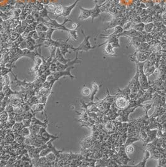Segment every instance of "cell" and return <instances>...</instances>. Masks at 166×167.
<instances>
[{
    "mask_svg": "<svg viewBox=\"0 0 166 167\" xmlns=\"http://www.w3.org/2000/svg\"><path fill=\"white\" fill-rule=\"evenodd\" d=\"M55 31H56V29L53 28H49V29L46 32V39H52V33Z\"/></svg>",
    "mask_w": 166,
    "mask_h": 167,
    "instance_id": "cell-39",
    "label": "cell"
},
{
    "mask_svg": "<svg viewBox=\"0 0 166 167\" xmlns=\"http://www.w3.org/2000/svg\"><path fill=\"white\" fill-rule=\"evenodd\" d=\"M49 69L52 73H55L57 71V65H56V62L54 61H52V63L51 64V66L49 67Z\"/></svg>",
    "mask_w": 166,
    "mask_h": 167,
    "instance_id": "cell-44",
    "label": "cell"
},
{
    "mask_svg": "<svg viewBox=\"0 0 166 167\" xmlns=\"http://www.w3.org/2000/svg\"><path fill=\"white\" fill-rule=\"evenodd\" d=\"M79 9H80V14L78 17V19L80 20H85L90 18L91 15V9H84L81 6H79Z\"/></svg>",
    "mask_w": 166,
    "mask_h": 167,
    "instance_id": "cell-12",
    "label": "cell"
},
{
    "mask_svg": "<svg viewBox=\"0 0 166 167\" xmlns=\"http://www.w3.org/2000/svg\"><path fill=\"white\" fill-rule=\"evenodd\" d=\"M47 127H41L40 130H39V133H38V135H40L41 137H42V138L43 139V140L45 143H46L47 141H49L50 140H52V139L56 140L59 138L58 136L53 135L49 134V133L46 130Z\"/></svg>",
    "mask_w": 166,
    "mask_h": 167,
    "instance_id": "cell-7",
    "label": "cell"
},
{
    "mask_svg": "<svg viewBox=\"0 0 166 167\" xmlns=\"http://www.w3.org/2000/svg\"><path fill=\"white\" fill-rule=\"evenodd\" d=\"M149 158H151V153H150V151L146 149L144 150V157L143 158V160L142 162L139 163L137 165H134V166L137 167H145L146 162H147V160Z\"/></svg>",
    "mask_w": 166,
    "mask_h": 167,
    "instance_id": "cell-16",
    "label": "cell"
},
{
    "mask_svg": "<svg viewBox=\"0 0 166 167\" xmlns=\"http://www.w3.org/2000/svg\"><path fill=\"white\" fill-rule=\"evenodd\" d=\"M73 69H74V66H72V67H68V69H66V70H61V71H56V72H55V73H52V75H53L54 79H56L57 81L60 78H61V77H65V76H69V77H70L72 79H73L76 78V77H74V76H73L72 74L71 73V70Z\"/></svg>",
    "mask_w": 166,
    "mask_h": 167,
    "instance_id": "cell-6",
    "label": "cell"
},
{
    "mask_svg": "<svg viewBox=\"0 0 166 167\" xmlns=\"http://www.w3.org/2000/svg\"><path fill=\"white\" fill-rule=\"evenodd\" d=\"M153 28H154V24L152 22H149L145 25L144 31L147 32H151L153 30Z\"/></svg>",
    "mask_w": 166,
    "mask_h": 167,
    "instance_id": "cell-38",
    "label": "cell"
},
{
    "mask_svg": "<svg viewBox=\"0 0 166 167\" xmlns=\"http://www.w3.org/2000/svg\"><path fill=\"white\" fill-rule=\"evenodd\" d=\"M15 31L16 32H18V34H22L23 33V32L25 31V29H23V28H22V26H21V24L19 23V25H18L16 28H15Z\"/></svg>",
    "mask_w": 166,
    "mask_h": 167,
    "instance_id": "cell-45",
    "label": "cell"
},
{
    "mask_svg": "<svg viewBox=\"0 0 166 167\" xmlns=\"http://www.w3.org/2000/svg\"><path fill=\"white\" fill-rule=\"evenodd\" d=\"M105 45L104 47V53L105 54L108 56H114L116 55V52L114 50V47L110 43L107 42V43L104 44Z\"/></svg>",
    "mask_w": 166,
    "mask_h": 167,
    "instance_id": "cell-14",
    "label": "cell"
},
{
    "mask_svg": "<svg viewBox=\"0 0 166 167\" xmlns=\"http://www.w3.org/2000/svg\"><path fill=\"white\" fill-rule=\"evenodd\" d=\"M55 59H56V61L59 63H62V64H66L68 63V62L70 61L71 59H65L64 56L62 54L61 52L60 49H59V47H58L56 49V53H55Z\"/></svg>",
    "mask_w": 166,
    "mask_h": 167,
    "instance_id": "cell-13",
    "label": "cell"
},
{
    "mask_svg": "<svg viewBox=\"0 0 166 167\" xmlns=\"http://www.w3.org/2000/svg\"><path fill=\"white\" fill-rule=\"evenodd\" d=\"M19 48H20L21 49H27V43H26V41L24 40L21 43L19 44Z\"/></svg>",
    "mask_w": 166,
    "mask_h": 167,
    "instance_id": "cell-51",
    "label": "cell"
},
{
    "mask_svg": "<svg viewBox=\"0 0 166 167\" xmlns=\"http://www.w3.org/2000/svg\"><path fill=\"white\" fill-rule=\"evenodd\" d=\"M2 90L3 92L5 97H9L11 96H13V95H16L18 94L16 92L13 91V90H11L9 85H5V86H4Z\"/></svg>",
    "mask_w": 166,
    "mask_h": 167,
    "instance_id": "cell-21",
    "label": "cell"
},
{
    "mask_svg": "<svg viewBox=\"0 0 166 167\" xmlns=\"http://www.w3.org/2000/svg\"><path fill=\"white\" fill-rule=\"evenodd\" d=\"M8 118H9V114L5 110L4 112H3L1 114H0V119H1V122H5L8 121Z\"/></svg>",
    "mask_w": 166,
    "mask_h": 167,
    "instance_id": "cell-35",
    "label": "cell"
},
{
    "mask_svg": "<svg viewBox=\"0 0 166 167\" xmlns=\"http://www.w3.org/2000/svg\"><path fill=\"white\" fill-rule=\"evenodd\" d=\"M3 21H4V20L3 19V18H1V17H0V24H2Z\"/></svg>",
    "mask_w": 166,
    "mask_h": 167,
    "instance_id": "cell-59",
    "label": "cell"
},
{
    "mask_svg": "<svg viewBox=\"0 0 166 167\" xmlns=\"http://www.w3.org/2000/svg\"><path fill=\"white\" fill-rule=\"evenodd\" d=\"M21 21L19 18H12L9 19V24H10V29L15 28L18 25H19Z\"/></svg>",
    "mask_w": 166,
    "mask_h": 167,
    "instance_id": "cell-23",
    "label": "cell"
},
{
    "mask_svg": "<svg viewBox=\"0 0 166 167\" xmlns=\"http://www.w3.org/2000/svg\"><path fill=\"white\" fill-rule=\"evenodd\" d=\"M129 100L123 96H117L115 98L114 104L118 110H124L128 107Z\"/></svg>",
    "mask_w": 166,
    "mask_h": 167,
    "instance_id": "cell-4",
    "label": "cell"
},
{
    "mask_svg": "<svg viewBox=\"0 0 166 167\" xmlns=\"http://www.w3.org/2000/svg\"><path fill=\"white\" fill-rule=\"evenodd\" d=\"M12 71V69L11 68H8L6 67H1V70H0V74L2 76H5V75L8 74L9 73H11Z\"/></svg>",
    "mask_w": 166,
    "mask_h": 167,
    "instance_id": "cell-36",
    "label": "cell"
},
{
    "mask_svg": "<svg viewBox=\"0 0 166 167\" xmlns=\"http://www.w3.org/2000/svg\"><path fill=\"white\" fill-rule=\"evenodd\" d=\"M69 22H72V20L71 19L66 18L62 23L59 24V22H58V21H56V19H52L50 18L48 19V21H46V22H45V25H46L49 28H53V29H56V30L65 31H67L68 32L70 29L66 28L65 25H66V22H69Z\"/></svg>",
    "mask_w": 166,
    "mask_h": 167,
    "instance_id": "cell-2",
    "label": "cell"
},
{
    "mask_svg": "<svg viewBox=\"0 0 166 167\" xmlns=\"http://www.w3.org/2000/svg\"><path fill=\"white\" fill-rule=\"evenodd\" d=\"M81 94L84 97H88L91 94V90L89 88V87H86V86H84L83 88L82 89Z\"/></svg>",
    "mask_w": 166,
    "mask_h": 167,
    "instance_id": "cell-32",
    "label": "cell"
},
{
    "mask_svg": "<svg viewBox=\"0 0 166 167\" xmlns=\"http://www.w3.org/2000/svg\"><path fill=\"white\" fill-rule=\"evenodd\" d=\"M5 39H4L3 36V34L0 32V44L3 43V42H5Z\"/></svg>",
    "mask_w": 166,
    "mask_h": 167,
    "instance_id": "cell-56",
    "label": "cell"
},
{
    "mask_svg": "<svg viewBox=\"0 0 166 167\" xmlns=\"http://www.w3.org/2000/svg\"><path fill=\"white\" fill-rule=\"evenodd\" d=\"M78 29H70L69 33V38L70 39H73L74 41H76L78 39Z\"/></svg>",
    "mask_w": 166,
    "mask_h": 167,
    "instance_id": "cell-28",
    "label": "cell"
},
{
    "mask_svg": "<svg viewBox=\"0 0 166 167\" xmlns=\"http://www.w3.org/2000/svg\"><path fill=\"white\" fill-rule=\"evenodd\" d=\"M5 31V29H4L2 24H0V32H1V33H3V32Z\"/></svg>",
    "mask_w": 166,
    "mask_h": 167,
    "instance_id": "cell-57",
    "label": "cell"
},
{
    "mask_svg": "<svg viewBox=\"0 0 166 167\" xmlns=\"http://www.w3.org/2000/svg\"><path fill=\"white\" fill-rule=\"evenodd\" d=\"M24 127L23 124L22 122H15L13 126L11 128V130L13 132H18V131L20 130L21 128Z\"/></svg>",
    "mask_w": 166,
    "mask_h": 167,
    "instance_id": "cell-26",
    "label": "cell"
},
{
    "mask_svg": "<svg viewBox=\"0 0 166 167\" xmlns=\"http://www.w3.org/2000/svg\"><path fill=\"white\" fill-rule=\"evenodd\" d=\"M130 93H131V90H130L129 86L127 85V87H124V88L118 89V90L116 92L115 96H124V97H126L127 99H128L129 100H130Z\"/></svg>",
    "mask_w": 166,
    "mask_h": 167,
    "instance_id": "cell-10",
    "label": "cell"
},
{
    "mask_svg": "<svg viewBox=\"0 0 166 167\" xmlns=\"http://www.w3.org/2000/svg\"><path fill=\"white\" fill-rule=\"evenodd\" d=\"M31 125H37L41 126V127H48V117H47L45 121L42 122L40 120L38 119L35 115L34 117H32V118H31Z\"/></svg>",
    "mask_w": 166,
    "mask_h": 167,
    "instance_id": "cell-15",
    "label": "cell"
},
{
    "mask_svg": "<svg viewBox=\"0 0 166 167\" xmlns=\"http://www.w3.org/2000/svg\"><path fill=\"white\" fill-rule=\"evenodd\" d=\"M82 32H83L84 38L83 41L79 44V46L78 47H73L71 48V50L74 51H85L87 52L91 50V49H94L95 48H97V46H93L91 44L89 39L91 38V36H86L84 34V32L83 30H82Z\"/></svg>",
    "mask_w": 166,
    "mask_h": 167,
    "instance_id": "cell-3",
    "label": "cell"
},
{
    "mask_svg": "<svg viewBox=\"0 0 166 167\" xmlns=\"http://www.w3.org/2000/svg\"><path fill=\"white\" fill-rule=\"evenodd\" d=\"M46 158L47 160H48V162H55L56 160V155H55L54 153H53L52 151V152H50L48 155H46Z\"/></svg>",
    "mask_w": 166,
    "mask_h": 167,
    "instance_id": "cell-33",
    "label": "cell"
},
{
    "mask_svg": "<svg viewBox=\"0 0 166 167\" xmlns=\"http://www.w3.org/2000/svg\"><path fill=\"white\" fill-rule=\"evenodd\" d=\"M164 90H165V91L166 92V81L164 82Z\"/></svg>",
    "mask_w": 166,
    "mask_h": 167,
    "instance_id": "cell-58",
    "label": "cell"
},
{
    "mask_svg": "<svg viewBox=\"0 0 166 167\" xmlns=\"http://www.w3.org/2000/svg\"><path fill=\"white\" fill-rule=\"evenodd\" d=\"M32 38L35 40H37V39H39V36H38V33L37 31H32Z\"/></svg>",
    "mask_w": 166,
    "mask_h": 167,
    "instance_id": "cell-52",
    "label": "cell"
},
{
    "mask_svg": "<svg viewBox=\"0 0 166 167\" xmlns=\"http://www.w3.org/2000/svg\"><path fill=\"white\" fill-rule=\"evenodd\" d=\"M40 128L41 126L37 125H31L29 127L31 134H36V135H38V133H39Z\"/></svg>",
    "mask_w": 166,
    "mask_h": 167,
    "instance_id": "cell-29",
    "label": "cell"
},
{
    "mask_svg": "<svg viewBox=\"0 0 166 167\" xmlns=\"http://www.w3.org/2000/svg\"><path fill=\"white\" fill-rule=\"evenodd\" d=\"M144 26H145V25L142 22V23H139L134 25V26H132L131 29H135L139 32H142L144 30Z\"/></svg>",
    "mask_w": 166,
    "mask_h": 167,
    "instance_id": "cell-30",
    "label": "cell"
},
{
    "mask_svg": "<svg viewBox=\"0 0 166 167\" xmlns=\"http://www.w3.org/2000/svg\"><path fill=\"white\" fill-rule=\"evenodd\" d=\"M56 5L55 4L52 3H49V4H48L47 5H45V8H46V9L48 10V11L50 13L53 14L55 8H56Z\"/></svg>",
    "mask_w": 166,
    "mask_h": 167,
    "instance_id": "cell-34",
    "label": "cell"
},
{
    "mask_svg": "<svg viewBox=\"0 0 166 167\" xmlns=\"http://www.w3.org/2000/svg\"><path fill=\"white\" fill-rule=\"evenodd\" d=\"M48 13H49V12H48V10H47L46 8H45V7L42 9V10L39 11V15H40V16L43 18H48V19L50 18V17L48 16Z\"/></svg>",
    "mask_w": 166,
    "mask_h": 167,
    "instance_id": "cell-37",
    "label": "cell"
},
{
    "mask_svg": "<svg viewBox=\"0 0 166 167\" xmlns=\"http://www.w3.org/2000/svg\"><path fill=\"white\" fill-rule=\"evenodd\" d=\"M24 119V117L22 114H16L15 120L16 122H22Z\"/></svg>",
    "mask_w": 166,
    "mask_h": 167,
    "instance_id": "cell-50",
    "label": "cell"
},
{
    "mask_svg": "<svg viewBox=\"0 0 166 167\" xmlns=\"http://www.w3.org/2000/svg\"><path fill=\"white\" fill-rule=\"evenodd\" d=\"M45 106L46 105L40 104V103H38V104H35L33 105H32L31 107V109L33 111V112H42V114H43V112L45 111Z\"/></svg>",
    "mask_w": 166,
    "mask_h": 167,
    "instance_id": "cell-20",
    "label": "cell"
},
{
    "mask_svg": "<svg viewBox=\"0 0 166 167\" xmlns=\"http://www.w3.org/2000/svg\"><path fill=\"white\" fill-rule=\"evenodd\" d=\"M5 110L6 112H7L8 114L13 112H14V106L12 105L11 104L6 105V106L5 107Z\"/></svg>",
    "mask_w": 166,
    "mask_h": 167,
    "instance_id": "cell-46",
    "label": "cell"
},
{
    "mask_svg": "<svg viewBox=\"0 0 166 167\" xmlns=\"http://www.w3.org/2000/svg\"><path fill=\"white\" fill-rule=\"evenodd\" d=\"M24 127H29V126L31 125V119H28V118H24L22 121Z\"/></svg>",
    "mask_w": 166,
    "mask_h": 167,
    "instance_id": "cell-47",
    "label": "cell"
},
{
    "mask_svg": "<svg viewBox=\"0 0 166 167\" xmlns=\"http://www.w3.org/2000/svg\"><path fill=\"white\" fill-rule=\"evenodd\" d=\"M135 63L136 66L138 67L139 69V80L141 89H144V90H147L151 86L148 80V77H147L144 71V64L145 62H142V63L135 62Z\"/></svg>",
    "mask_w": 166,
    "mask_h": 167,
    "instance_id": "cell-1",
    "label": "cell"
},
{
    "mask_svg": "<svg viewBox=\"0 0 166 167\" xmlns=\"http://www.w3.org/2000/svg\"><path fill=\"white\" fill-rule=\"evenodd\" d=\"M49 29V28L45 25L44 23H42V22H39L38 23V25H37L36 31H41V32H46Z\"/></svg>",
    "mask_w": 166,
    "mask_h": 167,
    "instance_id": "cell-27",
    "label": "cell"
},
{
    "mask_svg": "<svg viewBox=\"0 0 166 167\" xmlns=\"http://www.w3.org/2000/svg\"><path fill=\"white\" fill-rule=\"evenodd\" d=\"M101 6H99L96 4H95V6L93 9H91V17L92 18V21H94V19L97 17H98L100 15V13H101V9H100Z\"/></svg>",
    "mask_w": 166,
    "mask_h": 167,
    "instance_id": "cell-18",
    "label": "cell"
},
{
    "mask_svg": "<svg viewBox=\"0 0 166 167\" xmlns=\"http://www.w3.org/2000/svg\"><path fill=\"white\" fill-rule=\"evenodd\" d=\"M2 80L3 84L4 86H5V85H9V84H10V77H9V76H8V74L3 76Z\"/></svg>",
    "mask_w": 166,
    "mask_h": 167,
    "instance_id": "cell-40",
    "label": "cell"
},
{
    "mask_svg": "<svg viewBox=\"0 0 166 167\" xmlns=\"http://www.w3.org/2000/svg\"><path fill=\"white\" fill-rule=\"evenodd\" d=\"M21 12H22L21 9H18V8H14L13 10V15L14 18H19Z\"/></svg>",
    "mask_w": 166,
    "mask_h": 167,
    "instance_id": "cell-41",
    "label": "cell"
},
{
    "mask_svg": "<svg viewBox=\"0 0 166 167\" xmlns=\"http://www.w3.org/2000/svg\"><path fill=\"white\" fill-rule=\"evenodd\" d=\"M94 140L92 136L91 137H87L85 139H84L83 141L81 143V150L85 149H88V148H91L93 146Z\"/></svg>",
    "mask_w": 166,
    "mask_h": 167,
    "instance_id": "cell-9",
    "label": "cell"
},
{
    "mask_svg": "<svg viewBox=\"0 0 166 167\" xmlns=\"http://www.w3.org/2000/svg\"><path fill=\"white\" fill-rule=\"evenodd\" d=\"M107 0H95V4L99 6H101Z\"/></svg>",
    "mask_w": 166,
    "mask_h": 167,
    "instance_id": "cell-54",
    "label": "cell"
},
{
    "mask_svg": "<svg viewBox=\"0 0 166 167\" xmlns=\"http://www.w3.org/2000/svg\"><path fill=\"white\" fill-rule=\"evenodd\" d=\"M42 87L44 89H52V86H51V82H49V81H48V80H46L45 82L42 84Z\"/></svg>",
    "mask_w": 166,
    "mask_h": 167,
    "instance_id": "cell-48",
    "label": "cell"
},
{
    "mask_svg": "<svg viewBox=\"0 0 166 167\" xmlns=\"http://www.w3.org/2000/svg\"><path fill=\"white\" fill-rule=\"evenodd\" d=\"M99 85L97 84V83L94 82L92 84V90H91V94L90 95V103H93L94 102V97L96 96V94H97V91L99 90Z\"/></svg>",
    "mask_w": 166,
    "mask_h": 167,
    "instance_id": "cell-17",
    "label": "cell"
},
{
    "mask_svg": "<svg viewBox=\"0 0 166 167\" xmlns=\"http://www.w3.org/2000/svg\"><path fill=\"white\" fill-rule=\"evenodd\" d=\"M16 133H18V134H20V135L23 136L24 137H29V135L31 134L29 127H23V128H21L20 130H19Z\"/></svg>",
    "mask_w": 166,
    "mask_h": 167,
    "instance_id": "cell-25",
    "label": "cell"
},
{
    "mask_svg": "<svg viewBox=\"0 0 166 167\" xmlns=\"http://www.w3.org/2000/svg\"><path fill=\"white\" fill-rule=\"evenodd\" d=\"M134 151H135V147H134V145L133 144H130V145H128L126 147H125V151H126V154L129 157L130 155H132L134 153Z\"/></svg>",
    "mask_w": 166,
    "mask_h": 167,
    "instance_id": "cell-24",
    "label": "cell"
},
{
    "mask_svg": "<svg viewBox=\"0 0 166 167\" xmlns=\"http://www.w3.org/2000/svg\"><path fill=\"white\" fill-rule=\"evenodd\" d=\"M62 13H63V6L62 5H56V8H55L54 11V13H53V15L57 16L56 19H57L58 17L62 16Z\"/></svg>",
    "mask_w": 166,
    "mask_h": 167,
    "instance_id": "cell-22",
    "label": "cell"
},
{
    "mask_svg": "<svg viewBox=\"0 0 166 167\" xmlns=\"http://www.w3.org/2000/svg\"><path fill=\"white\" fill-rule=\"evenodd\" d=\"M82 63L81 60L78 58V51H76V56L74 59L71 60L70 61L68 62L66 64H62L59 62L56 61V65H57V71H61V70H64L68 67L74 66V65L76 64H81Z\"/></svg>",
    "mask_w": 166,
    "mask_h": 167,
    "instance_id": "cell-5",
    "label": "cell"
},
{
    "mask_svg": "<svg viewBox=\"0 0 166 167\" xmlns=\"http://www.w3.org/2000/svg\"><path fill=\"white\" fill-rule=\"evenodd\" d=\"M79 1V0H76L73 4H72L71 5L68 6L62 5L63 6V13H62V16L64 17V18H66V17L69 16V15H70L71 11H73V9L75 8V6H76Z\"/></svg>",
    "mask_w": 166,
    "mask_h": 167,
    "instance_id": "cell-11",
    "label": "cell"
},
{
    "mask_svg": "<svg viewBox=\"0 0 166 167\" xmlns=\"http://www.w3.org/2000/svg\"><path fill=\"white\" fill-rule=\"evenodd\" d=\"M166 112V109L164 106H161V107H155L154 113L152 114L151 117H157L159 116H161L165 114Z\"/></svg>",
    "mask_w": 166,
    "mask_h": 167,
    "instance_id": "cell-19",
    "label": "cell"
},
{
    "mask_svg": "<svg viewBox=\"0 0 166 167\" xmlns=\"http://www.w3.org/2000/svg\"><path fill=\"white\" fill-rule=\"evenodd\" d=\"M25 21H26V22H28V24H29V25H30V24H32V22H35V21H35V18H34V16H32L31 14H30V15H28V16H27L26 19H25Z\"/></svg>",
    "mask_w": 166,
    "mask_h": 167,
    "instance_id": "cell-42",
    "label": "cell"
},
{
    "mask_svg": "<svg viewBox=\"0 0 166 167\" xmlns=\"http://www.w3.org/2000/svg\"><path fill=\"white\" fill-rule=\"evenodd\" d=\"M38 23H39V22H37V21H35V22H32V24H30V25H29V26H28V28H29V29H30L31 31H33L36 30V26H37V25H38Z\"/></svg>",
    "mask_w": 166,
    "mask_h": 167,
    "instance_id": "cell-49",
    "label": "cell"
},
{
    "mask_svg": "<svg viewBox=\"0 0 166 167\" xmlns=\"http://www.w3.org/2000/svg\"><path fill=\"white\" fill-rule=\"evenodd\" d=\"M38 97V101H39V103L42 104H46L47 101H48V96H41V97Z\"/></svg>",
    "mask_w": 166,
    "mask_h": 167,
    "instance_id": "cell-43",
    "label": "cell"
},
{
    "mask_svg": "<svg viewBox=\"0 0 166 167\" xmlns=\"http://www.w3.org/2000/svg\"><path fill=\"white\" fill-rule=\"evenodd\" d=\"M153 106V103L152 104H144L143 105L142 104H141V106L140 107L142 108H143V109L144 110V115L146 116H149L148 115V112L151 109L152 107Z\"/></svg>",
    "mask_w": 166,
    "mask_h": 167,
    "instance_id": "cell-31",
    "label": "cell"
},
{
    "mask_svg": "<svg viewBox=\"0 0 166 167\" xmlns=\"http://www.w3.org/2000/svg\"><path fill=\"white\" fill-rule=\"evenodd\" d=\"M70 38L68 37V38L66 40H65L64 41H62L61 45L59 47V49H60L61 52L62 54L64 56H66V54L67 53H71V51H69V49H71V48L73 47V45L69 44L68 43V41H69V39Z\"/></svg>",
    "mask_w": 166,
    "mask_h": 167,
    "instance_id": "cell-8",
    "label": "cell"
},
{
    "mask_svg": "<svg viewBox=\"0 0 166 167\" xmlns=\"http://www.w3.org/2000/svg\"><path fill=\"white\" fill-rule=\"evenodd\" d=\"M16 0H8V5L12 6H15L16 3Z\"/></svg>",
    "mask_w": 166,
    "mask_h": 167,
    "instance_id": "cell-55",
    "label": "cell"
},
{
    "mask_svg": "<svg viewBox=\"0 0 166 167\" xmlns=\"http://www.w3.org/2000/svg\"><path fill=\"white\" fill-rule=\"evenodd\" d=\"M20 24H21V26H22V28H23L24 29H26V28H27V27H28V26H29V24H28V22H27L26 21H25V20H23V21H21V22H20Z\"/></svg>",
    "mask_w": 166,
    "mask_h": 167,
    "instance_id": "cell-53",
    "label": "cell"
}]
</instances>
